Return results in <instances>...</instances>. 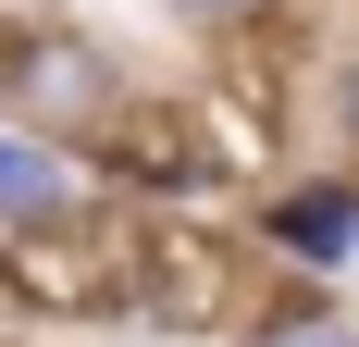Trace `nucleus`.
I'll list each match as a JSON object with an SVG mask.
<instances>
[{
    "label": "nucleus",
    "instance_id": "nucleus-1",
    "mask_svg": "<svg viewBox=\"0 0 359 347\" xmlns=\"http://www.w3.org/2000/svg\"><path fill=\"white\" fill-rule=\"evenodd\" d=\"M137 211H111L87 186L74 223H37V236H0V310L13 322H137Z\"/></svg>",
    "mask_w": 359,
    "mask_h": 347
},
{
    "label": "nucleus",
    "instance_id": "nucleus-2",
    "mask_svg": "<svg viewBox=\"0 0 359 347\" xmlns=\"http://www.w3.org/2000/svg\"><path fill=\"white\" fill-rule=\"evenodd\" d=\"M124 261H137V322H161V335H211V322L248 335V310L273 298V261L248 236H223L211 211H137Z\"/></svg>",
    "mask_w": 359,
    "mask_h": 347
},
{
    "label": "nucleus",
    "instance_id": "nucleus-3",
    "mask_svg": "<svg viewBox=\"0 0 359 347\" xmlns=\"http://www.w3.org/2000/svg\"><path fill=\"white\" fill-rule=\"evenodd\" d=\"M74 174H87L111 211H211V186H223L236 162H223V137H211V112H198V100L137 87L100 137L74 149Z\"/></svg>",
    "mask_w": 359,
    "mask_h": 347
},
{
    "label": "nucleus",
    "instance_id": "nucleus-4",
    "mask_svg": "<svg viewBox=\"0 0 359 347\" xmlns=\"http://www.w3.org/2000/svg\"><path fill=\"white\" fill-rule=\"evenodd\" d=\"M124 100H137V74H124L111 37H87V25H13L0 37V124L13 137H37V149L74 162Z\"/></svg>",
    "mask_w": 359,
    "mask_h": 347
},
{
    "label": "nucleus",
    "instance_id": "nucleus-5",
    "mask_svg": "<svg viewBox=\"0 0 359 347\" xmlns=\"http://www.w3.org/2000/svg\"><path fill=\"white\" fill-rule=\"evenodd\" d=\"M248 248L273 261V273H297V285L359 273V174H347V162H323V174H285V186H260Z\"/></svg>",
    "mask_w": 359,
    "mask_h": 347
},
{
    "label": "nucleus",
    "instance_id": "nucleus-6",
    "mask_svg": "<svg viewBox=\"0 0 359 347\" xmlns=\"http://www.w3.org/2000/svg\"><path fill=\"white\" fill-rule=\"evenodd\" d=\"M87 211V174L62 162V149H37L0 124V236H37V223H74Z\"/></svg>",
    "mask_w": 359,
    "mask_h": 347
},
{
    "label": "nucleus",
    "instance_id": "nucleus-7",
    "mask_svg": "<svg viewBox=\"0 0 359 347\" xmlns=\"http://www.w3.org/2000/svg\"><path fill=\"white\" fill-rule=\"evenodd\" d=\"M236 347H359V322L334 310L323 285H297V273H273V298L248 310V335Z\"/></svg>",
    "mask_w": 359,
    "mask_h": 347
},
{
    "label": "nucleus",
    "instance_id": "nucleus-8",
    "mask_svg": "<svg viewBox=\"0 0 359 347\" xmlns=\"http://www.w3.org/2000/svg\"><path fill=\"white\" fill-rule=\"evenodd\" d=\"M161 13H174L186 37H211V50H248L260 25H285L297 0H161Z\"/></svg>",
    "mask_w": 359,
    "mask_h": 347
},
{
    "label": "nucleus",
    "instance_id": "nucleus-9",
    "mask_svg": "<svg viewBox=\"0 0 359 347\" xmlns=\"http://www.w3.org/2000/svg\"><path fill=\"white\" fill-rule=\"evenodd\" d=\"M334 149H347V174H359V37L334 50Z\"/></svg>",
    "mask_w": 359,
    "mask_h": 347
}]
</instances>
